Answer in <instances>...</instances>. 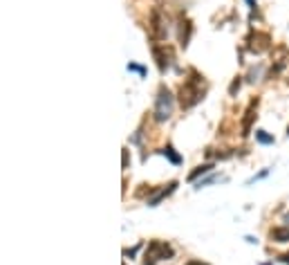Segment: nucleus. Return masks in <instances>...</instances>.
<instances>
[{
	"label": "nucleus",
	"instance_id": "39448f33",
	"mask_svg": "<svg viewBox=\"0 0 289 265\" xmlns=\"http://www.w3.org/2000/svg\"><path fill=\"white\" fill-rule=\"evenodd\" d=\"M153 54H155V59H157V65H159V70H166L168 65H170V61H173V47H155L153 50Z\"/></svg>",
	"mask_w": 289,
	"mask_h": 265
},
{
	"label": "nucleus",
	"instance_id": "423d86ee",
	"mask_svg": "<svg viewBox=\"0 0 289 265\" xmlns=\"http://www.w3.org/2000/svg\"><path fill=\"white\" fill-rule=\"evenodd\" d=\"M255 108H258V99H251V104H249V108H247V117H244V122H242V135H249V128H251V122H254V117H255Z\"/></svg>",
	"mask_w": 289,
	"mask_h": 265
},
{
	"label": "nucleus",
	"instance_id": "0eeeda50",
	"mask_svg": "<svg viewBox=\"0 0 289 265\" xmlns=\"http://www.w3.org/2000/svg\"><path fill=\"white\" fill-rule=\"evenodd\" d=\"M272 238L276 243H287L289 241V227H273V230H272Z\"/></svg>",
	"mask_w": 289,
	"mask_h": 265
},
{
	"label": "nucleus",
	"instance_id": "f3484780",
	"mask_svg": "<svg viewBox=\"0 0 289 265\" xmlns=\"http://www.w3.org/2000/svg\"><path fill=\"white\" fill-rule=\"evenodd\" d=\"M287 220H289V216H287Z\"/></svg>",
	"mask_w": 289,
	"mask_h": 265
},
{
	"label": "nucleus",
	"instance_id": "6e6552de",
	"mask_svg": "<svg viewBox=\"0 0 289 265\" xmlns=\"http://www.w3.org/2000/svg\"><path fill=\"white\" fill-rule=\"evenodd\" d=\"M175 187H177V182H170V184H168V189H162V191H159V194H157L155 198H151V200H148V207H155L157 202L162 200V198H166L168 194H173V191H175Z\"/></svg>",
	"mask_w": 289,
	"mask_h": 265
},
{
	"label": "nucleus",
	"instance_id": "9b49d317",
	"mask_svg": "<svg viewBox=\"0 0 289 265\" xmlns=\"http://www.w3.org/2000/svg\"><path fill=\"white\" fill-rule=\"evenodd\" d=\"M211 169H213V166H211V164H204V166H197L195 171H193V173H191V176H188V180H195V177H197V176H204V173H208V171H211Z\"/></svg>",
	"mask_w": 289,
	"mask_h": 265
},
{
	"label": "nucleus",
	"instance_id": "f03ea898",
	"mask_svg": "<svg viewBox=\"0 0 289 265\" xmlns=\"http://www.w3.org/2000/svg\"><path fill=\"white\" fill-rule=\"evenodd\" d=\"M170 256H173V247H170V245H166L164 241H153V243H148L144 265H157L159 261L170 259Z\"/></svg>",
	"mask_w": 289,
	"mask_h": 265
},
{
	"label": "nucleus",
	"instance_id": "4468645a",
	"mask_svg": "<svg viewBox=\"0 0 289 265\" xmlns=\"http://www.w3.org/2000/svg\"><path fill=\"white\" fill-rule=\"evenodd\" d=\"M188 265H206V263H202V261H191Z\"/></svg>",
	"mask_w": 289,
	"mask_h": 265
},
{
	"label": "nucleus",
	"instance_id": "2eb2a0df",
	"mask_svg": "<svg viewBox=\"0 0 289 265\" xmlns=\"http://www.w3.org/2000/svg\"><path fill=\"white\" fill-rule=\"evenodd\" d=\"M283 261H287V263H289V254H285V256H283Z\"/></svg>",
	"mask_w": 289,
	"mask_h": 265
},
{
	"label": "nucleus",
	"instance_id": "9d476101",
	"mask_svg": "<svg viewBox=\"0 0 289 265\" xmlns=\"http://www.w3.org/2000/svg\"><path fill=\"white\" fill-rule=\"evenodd\" d=\"M255 140L260 141V144H273V137L267 135L265 130H255Z\"/></svg>",
	"mask_w": 289,
	"mask_h": 265
},
{
	"label": "nucleus",
	"instance_id": "f8f14e48",
	"mask_svg": "<svg viewBox=\"0 0 289 265\" xmlns=\"http://www.w3.org/2000/svg\"><path fill=\"white\" fill-rule=\"evenodd\" d=\"M164 155H168V159H170L173 164H179V162H182V158H179V155L173 151V146H166V148H164Z\"/></svg>",
	"mask_w": 289,
	"mask_h": 265
},
{
	"label": "nucleus",
	"instance_id": "20e7f679",
	"mask_svg": "<svg viewBox=\"0 0 289 265\" xmlns=\"http://www.w3.org/2000/svg\"><path fill=\"white\" fill-rule=\"evenodd\" d=\"M269 36L267 34H260V32H255V34H251L249 36V50L251 52H255V54H260V52H265L267 47H269Z\"/></svg>",
	"mask_w": 289,
	"mask_h": 265
},
{
	"label": "nucleus",
	"instance_id": "7ed1b4c3",
	"mask_svg": "<svg viewBox=\"0 0 289 265\" xmlns=\"http://www.w3.org/2000/svg\"><path fill=\"white\" fill-rule=\"evenodd\" d=\"M173 115V94L168 92V88H159V97H157L155 106V119L157 122H166Z\"/></svg>",
	"mask_w": 289,
	"mask_h": 265
},
{
	"label": "nucleus",
	"instance_id": "f257e3e1",
	"mask_svg": "<svg viewBox=\"0 0 289 265\" xmlns=\"http://www.w3.org/2000/svg\"><path fill=\"white\" fill-rule=\"evenodd\" d=\"M202 86H204L202 77L195 74V72H193V79H186L182 83V88H179V104H182V108H191L202 99V94H204Z\"/></svg>",
	"mask_w": 289,
	"mask_h": 265
},
{
	"label": "nucleus",
	"instance_id": "1a4fd4ad",
	"mask_svg": "<svg viewBox=\"0 0 289 265\" xmlns=\"http://www.w3.org/2000/svg\"><path fill=\"white\" fill-rule=\"evenodd\" d=\"M188 36H191V23H186V27H179V41H182V45L188 43Z\"/></svg>",
	"mask_w": 289,
	"mask_h": 265
},
{
	"label": "nucleus",
	"instance_id": "dca6fc26",
	"mask_svg": "<svg viewBox=\"0 0 289 265\" xmlns=\"http://www.w3.org/2000/svg\"><path fill=\"white\" fill-rule=\"evenodd\" d=\"M265 265H272V263H265Z\"/></svg>",
	"mask_w": 289,
	"mask_h": 265
},
{
	"label": "nucleus",
	"instance_id": "a211bd4d",
	"mask_svg": "<svg viewBox=\"0 0 289 265\" xmlns=\"http://www.w3.org/2000/svg\"><path fill=\"white\" fill-rule=\"evenodd\" d=\"M287 133H289V128H287Z\"/></svg>",
	"mask_w": 289,
	"mask_h": 265
},
{
	"label": "nucleus",
	"instance_id": "ddd939ff",
	"mask_svg": "<svg viewBox=\"0 0 289 265\" xmlns=\"http://www.w3.org/2000/svg\"><path fill=\"white\" fill-rule=\"evenodd\" d=\"M128 70H133V72H139V74H141V77H144V74H146V68H141V65H135V63H130V65H128Z\"/></svg>",
	"mask_w": 289,
	"mask_h": 265
}]
</instances>
